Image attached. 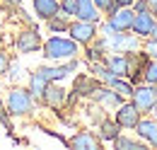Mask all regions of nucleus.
I'll list each match as a JSON object with an SVG mask.
<instances>
[{
  "label": "nucleus",
  "mask_w": 157,
  "mask_h": 150,
  "mask_svg": "<svg viewBox=\"0 0 157 150\" xmlns=\"http://www.w3.org/2000/svg\"><path fill=\"white\" fill-rule=\"evenodd\" d=\"M48 24V32L51 34H68V24H70V15H65L63 10H58L53 17L46 19Z\"/></svg>",
  "instance_id": "a211bd4d"
},
{
  "label": "nucleus",
  "mask_w": 157,
  "mask_h": 150,
  "mask_svg": "<svg viewBox=\"0 0 157 150\" xmlns=\"http://www.w3.org/2000/svg\"><path fill=\"white\" fill-rule=\"evenodd\" d=\"M41 34L34 29V27H29V29H22L20 34H17V41H15V46H17V51L20 53H36L41 51Z\"/></svg>",
  "instance_id": "423d86ee"
},
{
  "label": "nucleus",
  "mask_w": 157,
  "mask_h": 150,
  "mask_svg": "<svg viewBox=\"0 0 157 150\" xmlns=\"http://www.w3.org/2000/svg\"><path fill=\"white\" fill-rule=\"evenodd\" d=\"M46 85H48V80H46L39 70H34V73L29 75V92H32V97H34L36 102L44 99V90H46Z\"/></svg>",
  "instance_id": "aec40b11"
},
{
  "label": "nucleus",
  "mask_w": 157,
  "mask_h": 150,
  "mask_svg": "<svg viewBox=\"0 0 157 150\" xmlns=\"http://www.w3.org/2000/svg\"><path fill=\"white\" fill-rule=\"evenodd\" d=\"M138 39L140 37H128V34H123V32H114L111 37H109V46H114V51L116 53H128V51H136L138 49Z\"/></svg>",
  "instance_id": "f8f14e48"
},
{
  "label": "nucleus",
  "mask_w": 157,
  "mask_h": 150,
  "mask_svg": "<svg viewBox=\"0 0 157 150\" xmlns=\"http://www.w3.org/2000/svg\"><path fill=\"white\" fill-rule=\"evenodd\" d=\"M32 7H34V15L46 22L60 10V0H32Z\"/></svg>",
  "instance_id": "f3484780"
},
{
  "label": "nucleus",
  "mask_w": 157,
  "mask_h": 150,
  "mask_svg": "<svg viewBox=\"0 0 157 150\" xmlns=\"http://www.w3.org/2000/svg\"><path fill=\"white\" fill-rule=\"evenodd\" d=\"M0 124L5 126V131L7 133H12V124H10V119H7V107L0 102Z\"/></svg>",
  "instance_id": "a878e982"
},
{
  "label": "nucleus",
  "mask_w": 157,
  "mask_h": 150,
  "mask_svg": "<svg viewBox=\"0 0 157 150\" xmlns=\"http://www.w3.org/2000/svg\"><path fill=\"white\" fill-rule=\"evenodd\" d=\"M34 97L29 92V87H15L10 90L7 99H5V107H7V114L10 116H27V114L34 112Z\"/></svg>",
  "instance_id": "f03ea898"
},
{
  "label": "nucleus",
  "mask_w": 157,
  "mask_h": 150,
  "mask_svg": "<svg viewBox=\"0 0 157 150\" xmlns=\"http://www.w3.org/2000/svg\"><path fill=\"white\" fill-rule=\"evenodd\" d=\"M114 145H116L118 150H143L145 148V140H133V138H126V136L118 133V138L114 140Z\"/></svg>",
  "instance_id": "5701e85b"
},
{
  "label": "nucleus",
  "mask_w": 157,
  "mask_h": 150,
  "mask_svg": "<svg viewBox=\"0 0 157 150\" xmlns=\"http://www.w3.org/2000/svg\"><path fill=\"white\" fill-rule=\"evenodd\" d=\"M65 99H68V90H63L56 82H48L46 90H44V99H41V102L48 104V107H63Z\"/></svg>",
  "instance_id": "dca6fc26"
},
{
  "label": "nucleus",
  "mask_w": 157,
  "mask_h": 150,
  "mask_svg": "<svg viewBox=\"0 0 157 150\" xmlns=\"http://www.w3.org/2000/svg\"><path fill=\"white\" fill-rule=\"evenodd\" d=\"M138 121H140V112L133 102H121L116 107V124L121 128H136Z\"/></svg>",
  "instance_id": "6e6552de"
},
{
  "label": "nucleus",
  "mask_w": 157,
  "mask_h": 150,
  "mask_svg": "<svg viewBox=\"0 0 157 150\" xmlns=\"http://www.w3.org/2000/svg\"><path fill=\"white\" fill-rule=\"evenodd\" d=\"M68 145L75 148V150H97L99 145H101V140L94 138L90 131H78L70 140H68Z\"/></svg>",
  "instance_id": "2eb2a0df"
},
{
  "label": "nucleus",
  "mask_w": 157,
  "mask_h": 150,
  "mask_svg": "<svg viewBox=\"0 0 157 150\" xmlns=\"http://www.w3.org/2000/svg\"><path fill=\"white\" fill-rule=\"evenodd\" d=\"M60 10L73 17V15H75V0H60Z\"/></svg>",
  "instance_id": "bb28decb"
},
{
  "label": "nucleus",
  "mask_w": 157,
  "mask_h": 150,
  "mask_svg": "<svg viewBox=\"0 0 157 150\" xmlns=\"http://www.w3.org/2000/svg\"><path fill=\"white\" fill-rule=\"evenodd\" d=\"M147 51L157 58V39H150V44H147Z\"/></svg>",
  "instance_id": "c756f323"
},
{
  "label": "nucleus",
  "mask_w": 157,
  "mask_h": 150,
  "mask_svg": "<svg viewBox=\"0 0 157 150\" xmlns=\"http://www.w3.org/2000/svg\"><path fill=\"white\" fill-rule=\"evenodd\" d=\"M94 5H97V7L104 12V15H106V17H109L111 12H116V10H118V5L114 2V0H94Z\"/></svg>",
  "instance_id": "b1692460"
},
{
  "label": "nucleus",
  "mask_w": 157,
  "mask_h": 150,
  "mask_svg": "<svg viewBox=\"0 0 157 150\" xmlns=\"http://www.w3.org/2000/svg\"><path fill=\"white\" fill-rule=\"evenodd\" d=\"M106 85H109L111 90H116L123 99H126V97H131V94H133V90H136L131 80H126V77H116V75H111V77L106 80Z\"/></svg>",
  "instance_id": "412c9836"
},
{
  "label": "nucleus",
  "mask_w": 157,
  "mask_h": 150,
  "mask_svg": "<svg viewBox=\"0 0 157 150\" xmlns=\"http://www.w3.org/2000/svg\"><path fill=\"white\" fill-rule=\"evenodd\" d=\"M136 17V10L133 7H118L116 12L109 15V24L114 32H131V24Z\"/></svg>",
  "instance_id": "1a4fd4ad"
},
{
  "label": "nucleus",
  "mask_w": 157,
  "mask_h": 150,
  "mask_svg": "<svg viewBox=\"0 0 157 150\" xmlns=\"http://www.w3.org/2000/svg\"><path fill=\"white\" fill-rule=\"evenodd\" d=\"M80 53V44L70 37H51L41 44V56L46 61H68Z\"/></svg>",
  "instance_id": "f257e3e1"
},
{
  "label": "nucleus",
  "mask_w": 157,
  "mask_h": 150,
  "mask_svg": "<svg viewBox=\"0 0 157 150\" xmlns=\"http://www.w3.org/2000/svg\"><path fill=\"white\" fill-rule=\"evenodd\" d=\"M78 65L80 63H78V56H75V58H68V61H65L63 65H58V68H56V65H41V68H36V70H39L48 82H60V80H65L70 73H75Z\"/></svg>",
  "instance_id": "39448f33"
},
{
  "label": "nucleus",
  "mask_w": 157,
  "mask_h": 150,
  "mask_svg": "<svg viewBox=\"0 0 157 150\" xmlns=\"http://www.w3.org/2000/svg\"><path fill=\"white\" fill-rule=\"evenodd\" d=\"M92 99L97 102L99 107H106V109H116L118 104L123 102V97H121L116 90H111L109 85H106V87H99L97 85V90L92 92Z\"/></svg>",
  "instance_id": "9d476101"
},
{
  "label": "nucleus",
  "mask_w": 157,
  "mask_h": 150,
  "mask_svg": "<svg viewBox=\"0 0 157 150\" xmlns=\"http://www.w3.org/2000/svg\"><path fill=\"white\" fill-rule=\"evenodd\" d=\"M155 90H157V82H155Z\"/></svg>",
  "instance_id": "f704fd0d"
},
{
  "label": "nucleus",
  "mask_w": 157,
  "mask_h": 150,
  "mask_svg": "<svg viewBox=\"0 0 157 150\" xmlns=\"http://www.w3.org/2000/svg\"><path fill=\"white\" fill-rule=\"evenodd\" d=\"M114 2H116L118 7H133V2H136V0H114Z\"/></svg>",
  "instance_id": "7c9ffc66"
},
{
  "label": "nucleus",
  "mask_w": 157,
  "mask_h": 150,
  "mask_svg": "<svg viewBox=\"0 0 157 150\" xmlns=\"http://www.w3.org/2000/svg\"><path fill=\"white\" fill-rule=\"evenodd\" d=\"M5 75H7L10 80H17V77L22 75V68L17 65V63H10V65H7V73H5Z\"/></svg>",
  "instance_id": "cd10ccee"
},
{
  "label": "nucleus",
  "mask_w": 157,
  "mask_h": 150,
  "mask_svg": "<svg viewBox=\"0 0 157 150\" xmlns=\"http://www.w3.org/2000/svg\"><path fill=\"white\" fill-rule=\"evenodd\" d=\"M152 114H155V119H157V104H155V107H152Z\"/></svg>",
  "instance_id": "72a5a7b5"
},
{
  "label": "nucleus",
  "mask_w": 157,
  "mask_h": 150,
  "mask_svg": "<svg viewBox=\"0 0 157 150\" xmlns=\"http://www.w3.org/2000/svg\"><path fill=\"white\" fill-rule=\"evenodd\" d=\"M104 63H106V68H109V73L116 75V77H128L131 75V61H128V53L126 56H109L104 58Z\"/></svg>",
  "instance_id": "4468645a"
},
{
  "label": "nucleus",
  "mask_w": 157,
  "mask_h": 150,
  "mask_svg": "<svg viewBox=\"0 0 157 150\" xmlns=\"http://www.w3.org/2000/svg\"><path fill=\"white\" fill-rule=\"evenodd\" d=\"M131 97H133V104L138 107V112H140V114L152 112V107L157 104V90H155V85H150V82L136 87Z\"/></svg>",
  "instance_id": "20e7f679"
},
{
  "label": "nucleus",
  "mask_w": 157,
  "mask_h": 150,
  "mask_svg": "<svg viewBox=\"0 0 157 150\" xmlns=\"http://www.w3.org/2000/svg\"><path fill=\"white\" fill-rule=\"evenodd\" d=\"M73 17L97 24L99 19H101V10L94 5V0H75V15Z\"/></svg>",
  "instance_id": "9b49d317"
},
{
  "label": "nucleus",
  "mask_w": 157,
  "mask_h": 150,
  "mask_svg": "<svg viewBox=\"0 0 157 150\" xmlns=\"http://www.w3.org/2000/svg\"><path fill=\"white\" fill-rule=\"evenodd\" d=\"M97 90V82L92 80V77H85V75H80L78 80H75V87H73V92L78 94H87V97H92V92Z\"/></svg>",
  "instance_id": "4be33fe9"
},
{
  "label": "nucleus",
  "mask_w": 157,
  "mask_h": 150,
  "mask_svg": "<svg viewBox=\"0 0 157 150\" xmlns=\"http://www.w3.org/2000/svg\"><path fill=\"white\" fill-rule=\"evenodd\" d=\"M147 10L157 17V0H147Z\"/></svg>",
  "instance_id": "2f4dec72"
},
{
  "label": "nucleus",
  "mask_w": 157,
  "mask_h": 150,
  "mask_svg": "<svg viewBox=\"0 0 157 150\" xmlns=\"http://www.w3.org/2000/svg\"><path fill=\"white\" fill-rule=\"evenodd\" d=\"M68 37L75 39L78 44H92L97 39V24L94 22H85V19H75L68 24Z\"/></svg>",
  "instance_id": "7ed1b4c3"
},
{
  "label": "nucleus",
  "mask_w": 157,
  "mask_h": 150,
  "mask_svg": "<svg viewBox=\"0 0 157 150\" xmlns=\"http://www.w3.org/2000/svg\"><path fill=\"white\" fill-rule=\"evenodd\" d=\"M136 133L147 145H157V119H140L136 124Z\"/></svg>",
  "instance_id": "ddd939ff"
},
{
  "label": "nucleus",
  "mask_w": 157,
  "mask_h": 150,
  "mask_svg": "<svg viewBox=\"0 0 157 150\" xmlns=\"http://www.w3.org/2000/svg\"><path fill=\"white\" fill-rule=\"evenodd\" d=\"M118 133H121V126L111 119H104L99 124V140H104V143H114L118 138Z\"/></svg>",
  "instance_id": "6ab92c4d"
},
{
  "label": "nucleus",
  "mask_w": 157,
  "mask_h": 150,
  "mask_svg": "<svg viewBox=\"0 0 157 150\" xmlns=\"http://www.w3.org/2000/svg\"><path fill=\"white\" fill-rule=\"evenodd\" d=\"M155 22L157 17L150 12V10H143V12H136V17H133V24H131V32L140 39H150L152 34V29H155Z\"/></svg>",
  "instance_id": "0eeeda50"
},
{
  "label": "nucleus",
  "mask_w": 157,
  "mask_h": 150,
  "mask_svg": "<svg viewBox=\"0 0 157 150\" xmlns=\"http://www.w3.org/2000/svg\"><path fill=\"white\" fill-rule=\"evenodd\" d=\"M5 2H7V5H20L22 0H5Z\"/></svg>",
  "instance_id": "473e14b6"
},
{
  "label": "nucleus",
  "mask_w": 157,
  "mask_h": 150,
  "mask_svg": "<svg viewBox=\"0 0 157 150\" xmlns=\"http://www.w3.org/2000/svg\"><path fill=\"white\" fill-rule=\"evenodd\" d=\"M145 82H150V85L157 82V61H152V63L145 65Z\"/></svg>",
  "instance_id": "393cba45"
},
{
  "label": "nucleus",
  "mask_w": 157,
  "mask_h": 150,
  "mask_svg": "<svg viewBox=\"0 0 157 150\" xmlns=\"http://www.w3.org/2000/svg\"><path fill=\"white\" fill-rule=\"evenodd\" d=\"M7 65H10V58H7L5 53H2V51H0V75L7 73Z\"/></svg>",
  "instance_id": "c85d7f7f"
}]
</instances>
